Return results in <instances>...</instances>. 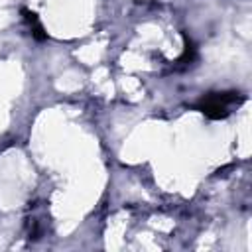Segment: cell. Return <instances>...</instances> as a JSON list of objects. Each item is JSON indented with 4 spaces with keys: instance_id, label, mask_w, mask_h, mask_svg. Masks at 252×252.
Masks as SVG:
<instances>
[{
    "instance_id": "3",
    "label": "cell",
    "mask_w": 252,
    "mask_h": 252,
    "mask_svg": "<svg viewBox=\"0 0 252 252\" xmlns=\"http://www.w3.org/2000/svg\"><path fill=\"white\" fill-rule=\"evenodd\" d=\"M183 39H185V49H183V55L177 59V65H175L177 69H183L197 59V47L193 45V41L187 39V35H183Z\"/></svg>"
},
{
    "instance_id": "2",
    "label": "cell",
    "mask_w": 252,
    "mask_h": 252,
    "mask_svg": "<svg viewBox=\"0 0 252 252\" xmlns=\"http://www.w3.org/2000/svg\"><path fill=\"white\" fill-rule=\"evenodd\" d=\"M22 14H24V20H26V24H28V28H30L32 37H33V39H37V41L47 39V33L43 32V26H41V22H39L37 14H35V12H32V10H28V8H22Z\"/></svg>"
},
{
    "instance_id": "1",
    "label": "cell",
    "mask_w": 252,
    "mask_h": 252,
    "mask_svg": "<svg viewBox=\"0 0 252 252\" xmlns=\"http://www.w3.org/2000/svg\"><path fill=\"white\" fill-rule=\"evenodd\" d=\"M244 102V96L236 91L228 93H209L197 102V110H201L211 120H222L228 114H232L234 108H238Z\"/></svg>"
}]
</instances>
